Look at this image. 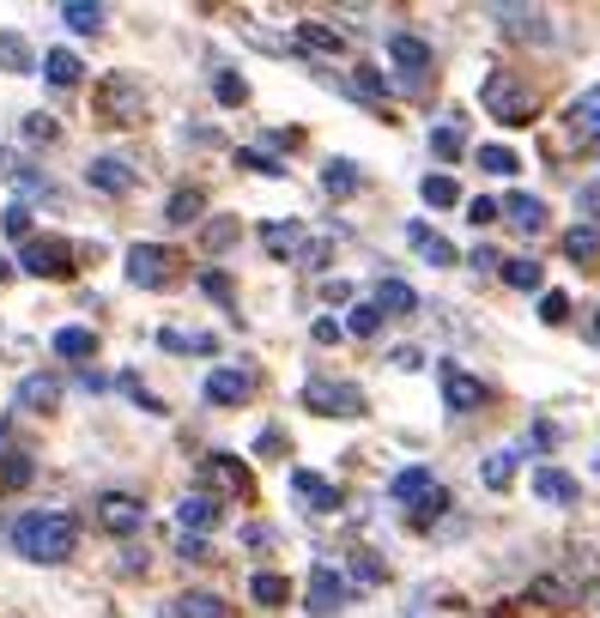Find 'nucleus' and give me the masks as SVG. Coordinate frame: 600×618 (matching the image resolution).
Here are the masks:
<instances>
[{"instance_id":"nucleus-1","label":"nucleus","mask_w":600,"mask_h":618,"mask_svg":"<svg viewBox=\"0 0 600 618\" xmlns=\"http://www.w3.org/2000/svg\"><path fill=\"white\" fill-rule=\"evenodd\" d=\"M79 546V522L67 510H31L13 522V552L31 558V564H61V558H73Z\"/></svg>"},{"instance_id":"nucleus-2","label":"nucleus","mask_w":600,"mask_h":618,"mask_svg":"<svg viewBox=\"0 0 600 618\" xmlns=\"http://www.w3.org/2000/svg\"><path fill=\"white\" fill-rule=\"evenodd\" d=\"M389 491H394V503H406V515H413V527H431L437 515L449 510V491L437 486L425 467H401V474L389 479Z\"/></svg>"},{"instance_id":"nucleus-3","label":"nucleus","mask_w":600,"mask_h":618,"mask_svg":"<svg viewBox=\"0 0 600 618\" xmlns=\"http://www.w3.org/2000/svg\"><path fill=\"white\" fill-rule=\"evenodd\" d=\"M303 407L322 412V419H358V412H365V395H358V382L315 376V382H303Z\"/></svg>"},{"instance_id":"nucleus-4","label":"nucleus","mask_w":600,"mask_h":618,"mask_svg":"<svg viewBox=\"0 0 600 618\" xmlns=\"http://www.w3.org/2000/svg\"><path fill=\"white\" fill-rule=\"evenodd\" d=\"M485 109H492L497 121H509V128H528V121H534V92L516 85L509 73H492V80H485Z\"/></svg>"},{"instance_id":"nucleus-5","label":"nucleus","mask_w":600,"mask_h":618,"mask_svg":"<svg viewBox=\"0 0 600 618\" xmlns=\"http://www.w3.org/2000/svg\"><path fill=\"white\" fill-rule=\"evenodd\" d=\"M176 267L183 261H176V249H164V243H134L128 249V279L140 291H164L170 279H176Z\"/></svg>"},{"instance_id":"nucleus-6","label":"nucleus","mask_w":600,"mask_h":618,"mask_svg":"<svg viewBox=\"0 0 600 618\" xmlns=\"http://www.w3.org/2000/svg\"><path fill=\"white\" fill-rule=\"evenodd\" d=\"M19 267L37 279H67L73 273V243L67 237H31L25 249H19Z\"/></svg>"},{"instance_id":"nucleus-7","label":"nucleus","mask_w":600,"mask_h":618,"mask_svg":"<svg viewBox=\"0 0 600 618\" xmlns=\"http://www.w3.org/2000/svg\"><path fill=\"white\" fill-rule=\"evenodd\" d=\"M97 109H104L109 121H140L146 92L128 80V73H109V80H104V92H97Z\"/></svg>"},{"instance_id":"nucleus-8","label":"nucleus","mask_w":600,"mask_h":618,"mask_svg":"<svg viewBox=\"0 0 600 618\" xmlns=\"http://www.w3.org/2000/svg\"><path fill=\"white\" fill-rule=\"evenodd\" d=\"M200 486H207V498L212 491H224V498H249V467L236 455H207L200 460Z\"/></svg>"},{"instance_id":"nucleus-9","label":"nucleus","mask_w":600,"mask_h":618,"mask_svg":"<svg viewBox=\"0 0 600 618\" xmlns=\"http://www.w3.org/2000/svg\"><path fill=\"white\" fill-rule=\"evenodd\" d=\"M492 19H497V31L516 37V43H552V19L534 13V7H492Z\"/></svg>"},{"instance_id":"nucleus-10","label":"nucleus","mask_w":600,"mask_h":618,"mask_svg":"<svg viewBox=\"0 0 600 618\" xmlns=\"http://www.w3.org/2000/svg\"><path fill=\"white\" fill-rule=\"evenodd\" d=\"M97 522H104L109 534H140L146 527V503L128 498V491H104V498H97Z\"/></svg>"},{"instance_id":"nucleus-11","label":"nucleus","mask_w":600,"mask_h":618,"mask_svg":"<svg viewBox=\"0 0 600 618\" xmlns=\"http://www.w3.org/2000/svg\"><path fill=\"white\" fill-rule=\"evenodd\" d=\"M443 400H449V412H480L485 400H492V388H485L480 376H468V370L443 364Z\"/></svg>"},{"instance_id":"nucleus-12","label":"nucleus","mask_w":600,"mask_h":618,"mask_svg":"<svg viewBox=\"0 0 600 618\" xmlns=\"http://www.w3.org/2000/svg\"><path fill=\"white\" fill-rule=\"evenodd\" d=\"M249 395H255V370L224 364V370H212V376H207V400H212V407H243Z\"/></svg>"},{"instance_id":"nucleus-13","label":"nucleus","mask_w":600,"mask_h":618,"mask_svg":"<svg viewBox=\"0 0 600 618\" xmlns=\"http://www.w3.org/2000/svg\"><path fill=\"white\" fill-rule=\"evenodd\" d=\"M389 55H394V67H401L406 85H425V73H431V49H425L413 31H394V37H389Z\"/></svg>"},{"instance_id":"nucleus-14","label":"nucleus","mask_w":600,"mask_h":618,"mask_svg":"<svg viewBox=\"0 0 600 618\" xmlns=\"http://www.w3.org/2000/svg\"><path fill=\"white\" fill-rule=\"evenodd\" d=\"M291 491H298V503L310 515H334L339 510V486H334V479H322V474H310V467L291 474Z\"/></svg>"},{"instance_id":"nucleus-15","label":"nucleus","mask_w":600,"mask_h":618,"mask_svg":"<svg viewBox=\"0 0 600 618\" xmlns=\"http://www.w3.org/2000/svg\"><path fill=\"white\" fill-rule=\"evenodd\" d=\"M31 474H37V460H31V448H19L13 436H0V498H13V491L31 486Z\"/></svg>"},{"instance_id":"nucleus-16","label":"nucleus","mask_w":600,"mask_h":618,"mask_svg":"<svg viewBox=\"0 0 600 618\" xmlns=\"http://www.w3.org/2000/svg\"><path fill=\"white\" fill-rule=\"evenodd\" d=\"M339 606H346V576H339V570H327V564H315L310 570V613L315 618H334Z\"/></svg>"},{"instance_id":"nucleus-17","label":"nucleus","mask_w":600,"mask_h":618,"mask_svg":"<svg viewBox=\"0 0 600 618\" xmlns=\"http://www.w3.org/2000/svg\"><path fill=\"white\" fill-rule=\"evenodd\" d=\"M19 412H55L61 407V376H49V370H37V376L19 382V395H13Z\"/></svg>"},{"instance_id":"nucleus-18","label":"nucleus","mask_w":600,"mask_h":618,"mask_svg":"<svg viewBox=\"0 0 600 618\" xmlns=\"http://www.w3.org/2000/svg\"><path fill=\"white\" fill-rule=\"evenodd\" d=\"M497 219H509L522 237H540V231H546V207H540L534 195H504L497 200Z\"/></svg>"},{"instance_id":"nucleus-19","label":"nucleus","mask_w":600,"mask_h":618,"mask_svg":"<svg viewBox=\"0 0 600 618\" xmlns=\"http://www.w3.org/2000/svg\"><path fill=\"white\" fill-rule=\"evenodd\" d=\"M262 249L274 255V261H291V255L310 249V237H303V224H298V219H274V224L262 231Z\"/></svg>"},{"instance_id":"nucleus-20","label":"nucleus","mask_w":600,"mask_h":618,"mask_svg":"<svg viewBox=\"0 0 600 618\" xmlns=\"http://www.w3.org/2000/svg\"><path fill=\"white\" fill-rule=\"evenodd\" d=\"M564 133H576V140H600V85H588V92L564 109Z\"/></svg>"},{"instance_id":"nucleus-21","label":"nucleus","mask_w":600,"mask_h":618,"mask_svg":"<svg viewBox=\"0 0 600 618\" xmlns=\"http://www.w3.org/2000/svg\"><path fill=\"white\" fill-rule=\"evenodd\" d=\"M85 183H92L97 195H128V188H134V164H122V159H92V164H85Z\"/></svg>"},{"instance_id":"nucleus-22","label":"nucleus","mask_w":600,"mask_h":618,"mask_svg":"<svg viewBox=\"0 0 600 618\" xmlns=\"http://www.w3.org/2000/svg\"><path fill=\"white\" fill-rule=\"evenodd\" d=\"M406 243H413V249L425 255L431 267H455V243H449V237H437V231H431L425 219H413V224H406Z\"/></svg>"},{"instance_id":"nucleus-23","label":"nucleus","mask_w":600,"mask_h":618,"mask_svg":"<svg viewBox=\"0 0 600 618\" xmlns=\"http://www.w3.org/2000/svg\"><path fill=\"white\" fill-rule=\"evenodd\" d=\"M176 522H183V534H207V527H219V498H207V491L183 498L176 503Z\"/></svg>"},{"instance_id":"nucleus-24","label":"nucleus","mask_w":600,"mask_h":618,"mask_svg":"<svg viewBox=\"0 0 600 618\" xmlns=\"http://www.w3.org/2000/svg\"><path fill=\"white\" fill-rule=\"evenodd\" d=\"M377 310H382V316H413L418 291L406 285V279H382V285H377Z\"/></svg>"},{"instance_id":"nucleus-25","label":"nucleus","mask_w":600,"mask_h":618,"mask_svg":"<svg viewBox=\"0 0 600 618\" xmlns=\"http://www.w3.org/2000/svg\"><path fill=\"white\" fill-rule=\"evenodd\" d=\"M79 73H85V61H79L73 49H49V55H43V80L61 85V92H67V85H79Z\"/></svg>"},{"instance_id":"nucleus-26","label":"nucleus","mask_w":600,"mask_h":618,"mask_svg":"<svg viewBox=\"0 0 600 618\" xmlns=\"http://www.w3.org/2000/svg\"><path fill=\"white\" fill-rule=\"evenodd\" d=\"M358 183H365V176H358V164H353V159H327V164H322V188H327L334 200L358 195Z\"/></svg>"},{"instance_id":"nucleus-27","label":"nucleus","mask_w":600,"mask_h":618,"mask_svg":"<svg viewBox=\"0 0 600 618\" xmlns=\"http://www.w3.org/2000/svg\"><path fill=\"white\" fill-rule=\"evenodd\" d=\"M564 255L582 261V267H595L600 261V231L595 224H570V231H564Z\"/></svg>"},{"instance_id":"nucleus-28","label":"nucleus","mask_w":600,"mask_h":618,"mask_svg":"<svg viewBox=\"0 0 600 618\" xmlns=\"http://www.w3.org/2000/svg\"><path fill=\"white\" fill-rule=\"evenodd\" d=\"M55 358H73V364L97 358V334L92 328H61V334H55Z\"/></svg>"},{"instance_id":"nucleus-29","label":"nucleus","mask_w":600,"mask_h":618,"mask_svg":"<svg viewBox=\"0 0 600 618\" xmlns=\"http://www.w3.org/2000/svg\"><path fill=\"white\" fill-rule=\"evenodd\" d=\"M534 491H540L546 503H576V479L564 474V467H540V474H534Z\"/></svg>"},{"instance_id":"nucleus-30","label":"nucleus","mask_w":600,"mask_h":618,"mask_svg":"<svg viewBox=\"0 0 600 618\" xmlns=\"http://www.w3.org/2000/svg\"><path fill=\"white\" fill-rule=\"evenodd\" d=\"M286 594H291V582L274 576V570H255V576H249V600L255 606H286Z\"/></svg>"},{"instance_id":"nucleus-31","label":"nucleus","mask_w":600,"mask_h":618,"mask_svg":"<svg viewBox=\"0 0 600 618\" xmlns=\"http://www.w3.org/2000/svg\"><path fill=\"white\" fill-rule=\"evenodd\" d=\"M61 25L79 31V37H92V31H104V7H92V0H67V7H61Z\"/></svg>"},{"instance_id":"nucleus-32","label":"nucleus","mask_w":600,"mask_h":618,"mask_svg":"<svg viewBox=\"0 0 600 618\" xmlns=\"http://www.w3.org/2000/svg\"><path fill=\"white\" fill-rule=\"evenodd\" d=\"M176 618H231V613H224V600H219V594L188 588L183 600H176Z\"/></svg>"},{"instance_id":"nucleus-33","label":"nucleus","mask_w":600,"mask_h":618,"mask_svg":"<svg viewBox=\"0 0 600 618\" xmlns=\"http://www.w3.org/2000/svg\"><path fill=\"white\" fill-rule=\"evenodd\" d=\"M200 212H207V195H200V188H176V195H170V207H164V219L170 224H195Z\"/></svg>"},{"instance_id":"nucleus-34","label":"nucleus","mask_w":600,"mask_h":618,"mask_svg":"<svg viewBox=\"0 0 600 618\" xmlns=\"http://www.w3.org/2000/svg\"><path fill=\"white\" fill-rule=\"evenodd\" d=\"M431 152H437V159H461V152H468L461 116H455V121H437V128H431Z\"/></svg>"},{"instance_id":"nucleus-35","label":"nucleus","mask_w":600,"mask_h":618,"mask_svg":"<svg viewBox=\"0 0 600 618\" xmlns=\"http://www.w3.org/2000/svg\"><path fill=\"white\" fill-rule=\"evenodd\" d=\"M0 67L7 73H31V43L19 31H0Z\"/></svg>"},{"instance_id":"nucleus-36","label":"nucleus","mask_w":600,"mask_h":618,"mask_svg":"<svg viewBox=\"0 0 600 618\" xmlns=\"http://www.w3.org/2000/svg\"><path fill=\"white\" fill-rule=\"evenodd\" d=\"M480 479H485V486H492V491H504L509 479H516V448H497V455H485Z\"/></svg>"},{"instance_id":"nucleus-37","label":"nucleus","mask_w":600,"mask_h":618,"mask_svg":"<svg viewBox=\"0 0 600 618\" xmlns=\"http://www.w3.org/2000/svg\"><path fill=\"white\" fill-rule=\"evenodd\" d=\"M298 43H303V49H315V55H339V49H346V37L327 31V25H315V19H310V25H298Z\"/></svg>"},{"instance_id":"nucleus-38","label":"nucleus","mask_w":600,"mask_h":618,"mask_svg":"<svg viewBox=\"0 0 600 618\" xmlns=\"http://www.w3.org/2000/svg\"><path fill=\"white\" fill-rule=\"evenodd\" d=\"M158 346H164V352H212V334H188V328H164L158 334Z\"/></svg>"},{"instance_id":"nucleus-39","label":"nucleus","mask_w":600,"mask_h":618,"mask_svg":"<svg viewBox=\"0 0 600 618\" xmlns=\"http://www.w3.org/2000/svg\"><path fill=\"white\" fill-rule=\"evenodd\" d=\"M473 164H480V171H492V176H509V171H522V159H516L509 145H480V152H473Z\"/></svg>"},{"instance_id":"nucleus-40","label":"nucleus","mask_w":600,"mask_h":618,"mask_svg":"<svg viewBox=\"0 0 600 618\" xmlns=\"http://www.w3.org/2000/svg\"><path fill=\"white\" fill-rule=\"evenodd\" d=\"M0 183H19V188H43V176L31 171L25 159H13V152H7V145H0Z\"/></svg>"},{"instance_id":"nucleus-41","label":"nucleus","mask_w":600,"mask_h":618,"mask_svg":"<svg viewBox=\"0 0 600 618\" xmlns=\"http://www.w3.org/2000/svg\"><path fill=\"white\" fill-rule=\"evenodd\" d=\"M418 195L431 200V207H455V200H461V188H455V176H443V171H437V176H425V183H418Z\"/></svg>"},{"instance_id":"nucleus-42","label":"nucleus","mask_w":600,"mask_h":618,"mask_svg":"<svg viewBox=\"0 0 600 618\" xmlns=\"http://www.w3.org/2000/svg\"><path fill=\"white\" fill-rule=\"evenodd\" d=\"M212 97H219L224 109H243V104H249V85H243V73H219V80H212Z\"/></svg>"},{"instance_id":"nucleus-43","label":"nucleus","mask_w":600,"mask_h":618,"mask_svg":"<svg viewBox=\"0 0 600 618\" xmlns=\"http://www.w3.org/2000/svg\"><path fill=\"white\" fill-rule=\"evenodd\" d=\"M236 171H255V176H286V164H279L274 152H255V145H243V152H236Z\"/></svg>"},{"instance_id":"nucleus-44","label":"nucleus","mask_w":600,"mask_h":618,"mask_svg":"<svg viewBox=\"0 0 600 618\" xmlns=\"http://www.w3.org/2000/svg\"><path fill=\"white\" fill-rule=\"evenodd\" d=\"M382 328V310L377 303H353V316H346V334H358V340H370V334Z\"/></svg>"},{"instance_id":"nucleus-45","label":"nucleus","mask_w":600,"mask_h":618,"mask_svg":"<svg viewBox=\"0 0 600 618\" xmlns=\"http://www.w3.org/2000/svg\"><path fill=\"white\" fill-rule=\"evenodd\" d=\"M19 133H25L31 145H49V140H55V133H61V128H55V116H43V109H31V116L19 121Z\"/></svg>"},{"instance_id":"nucleus-46","label":"nucleus","mask_w":600,"mask_h":618,"mask_svg":"<svg viewBox=\"0 0 600 618\" xmlns=\"http://www.w3.org/2000/svg\"><path fill=\"white\" fill-rule=\"evenodd\" d=\"M0 231H7V237H19V243H31V207H25V200H13V207L0 212Z\"/></svg>"},{"instance_id":"nucleus-47","label":"nucleus","mask_w":600,"mask_h":618,"mask_svg":"<svg viewBox=\"0 0 600 618\" xmlns=\"http://www.w3.org/2000/svg\"><path fill=\"white\" fill-rule=\"evenodd\" d=\"M497 267H504V279L516 291H540V261H497Z\"/></svg>"},{"instance_id":"nucleus-48","label":"nucleus","mask_w":600,"mask_h":618,"mask_svg":"<svg viewBox=\"0 0 600 618\" xmlns=\"http://www.w3.org/2000/svg\"><path fill=\"white\" fill-rule=\"evenodd\" d=\"M353 92H358V97H370V104H382V97H389V80H382L377 67H358V80H353Z\"/></svg>"},{"instance_id":"nucleus-49","label":"nucleus","mask_w":600,"mask_h":618,"mask_svg":"<svg viewBox=\"0 0 600 618\" xmlns=\"http://www.w3.org/2000/svg\"><path fill=\"white\" fill-rule=\"evenodd\" d=\"M353 582H358V588H377V582H382V564H377L370 552H353Z\"/></svg>"},{"instance_id":"nucleus-50","label":"nucleus","mask_w":600,"mask_h":618,"mask_svg":"<svg viewBox=\"0 0 600 618\" xmlns=\"http://www.w3.org/2000/svg\"><path fill=\"white\" fill-rule=\"evenodd\" d=\"M564 316H570V298H564V291H546V298H540V322H552V328H558Z\"/></svg>"},{"instance_id":"nucleus-51","label":"nucleus","mask_w":600,"mask_h":618,"mask_svg":"<svg viewBox=\"0 0 600 618\" xmlns=\"http://www.w3.org/2000/svg\"><path fill=\"white\" fill-rule=\"evenodd\" d=\"M200 291H207L212 303H231V279H224L219 267H207V273H200Z\"/></svg>"},{"instance_id":"nucleus-52","label":"nucleus","mask_w":600,"mask_h":618,"mask_svg":"<svg viewBox=\"0 0 600 618\" xmlns=\"http://www.w3.org/2000/svg\"><path fill=\"white\" fill-rule=\"evenodd\" d=\"M231 243H236V224H231V219L207 224V249H212V255H219V249H231Z\"/></svg>"},{"instance_id":"nucleus-53","label":"nucleus","mask_w":600,"mask_h":618,"mask_svg":"<svg viewBox=\"0 0 600 618\" xmlns=\"http://www.w3.org/2000/svg\"><path fill=\"white\" fill-rule=\"evenodd\" d=\"M116 388H122V395H128V400H140L146 412H164V407H158V400H152V395H146V388H140V376H116Z\"/></svg>"},{"instance_id":"nucleus-54","label":"nucleus","mask_w":600,"mask_h":618,"mask_svg":"<svg viewBox=\"0 0 600 618\" xmlns=\"http://www.w3.org/2000/svg\"><path fill=\"white\" fill-rule=\"evenodd\" d=\"M176 558H183V564H207V539H200V534H183Z\"/></svg>"},{"instance_id":"nucleus-55","label":"nucleus","mask_w":600,"mask_h":618,"mask_svg":"<svg viewBox=\"0 0 600 618\" xmlns=\"http://www.w3.org/2000/svg\"><path fill=\"white\" fill-rule=\"evenodd\" d=\"M468 219H473V224H497V200H485V195L468 200Z\"/></svg>"},{"instance_id":"nucleus-56","label":"nucleus","mask_w":600,"mask_h":618,"mask_svg":"<svg viewBox=\"0 0 600 618\" xmlns=\"http://www.w3.org/2000/svg\"><path fill=\"white\" fill-rule=\"evenodd\" d=\"M339 334H346V328H339V322H327V316H322V322H315V346H334V340H339Z\"/></svg>"},{"instance_id":"nucleus-57","label":"nucleus","mask_w":600,"mask_h":618,"mask_svg":"<svg viewBox=\"0 0 600 618\" xmlns=\"http://www.w3.org/2000/svg\"><path fill=\"white\" fill-rule=\"evenodd\" d=\"M389 364H401V370H418V364H425V352H418V346H401V352H394Z\"/></svg>"},{"instance_id":"nucleus-58","label":"nucleus","mask_w":600,"mask_h":618,"mask_svg":"<svg viewBox=\"0 0 600 618\" xmlns=\"http://www.w3.org/2000/svg\"><path fill=\"white\" fill-rule=\"evenodd\" d=\"M595 340H600V310H595Z\"/></svg>"},{"instance_id":"nucleus-59","label":"nucleus","mask_w":600,"mask_h":618,"mask_svg":"<svg viewBox=\"0 0 600 618\" xmlns=\"http://www.w3.org/2000/svg\"><path fill=\"white\" fill-rule=\"evenodd\" d=\"M7 273H13V267H7V261H0V279H7Z\"/></svg>"},{"instance_id":"nucleus-60","label":"nucleus","mask_w":600,"mask_h":618,"mask_svg":"<svg viewBox=\"0 0 600 618\" xmlns=\"http://www.w3.org/2000/svg\"><path fill=\"white\" fill-rule=\"evenodd\" d=\"M595 159H600V140H595Z\"/></svg>"}]
</instances>
